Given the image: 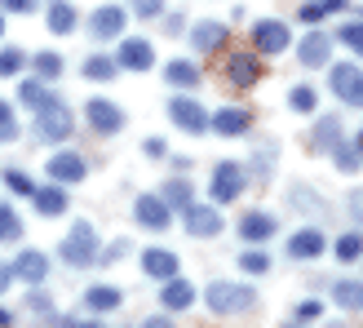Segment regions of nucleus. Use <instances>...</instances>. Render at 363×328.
Returning a JSON list of instances; mask_svg holds the SVG:
<instances>
[{"mask_svg":"<svg viewBox=\"0 0 363 328\" xmlns=\"http://www.w3.org/2000/svg\"><path fill=\"white\" fill-rule=\"evenodd\" d=\"M58 258L67 262V266H89L98 258V231H94V222H76L71 226V235L58 244Z\"/></svg>","mask_w":363,"mask_h":328,"instance_id":"obj_3","label":"nucleus"},{"mask_svg":"<svg viewBox=\"0 0 363 328\" xmlns=\"http://www.w3.org/2000/svg\"><path fill=\"white\" fill-rule=\"evenodd\" d=\"M275 231H279V217H270V213H262V209H252V213L240 217V240H248V244H262V240H270Z\"/></svg>","mask_w":363,"mask_h":328,"instance_id":"obj_17","label":"nucleus"},{"mask_svg":"<svg viewBox=\"0 0 363 328\" xmlns=\"http://www.w3.org/2000/svg\"><path fill=\"white\" fill-rule=\"evenodd\" d=\"M31 58L23 49H0V76H18V71H23Z\"/></svg>","mask_w":363,"mask_h":328,"instance_id":"obj_42","label":"nucleus"},{"mask_svg":"<svg viewBox=\"0 0 363 328\" xmlns=\"http://www.w3.org/2000/svg\"><path fill=\"white\" fill-rule=\"evenodd\" d=\"M142 151H147L151 160H160V155H169V142L164 138H147V142H142Z\"/></svg>","mask_w":363,"mask_h":328,"instance_id":"obj_47","label":"nucleus"},{"mask_svg":"<svg viewBox=\"0 0 363 328\" xmlns=\"http://www.w3.org/2000/svg\"><path fill=\"white\" fill-rule=\"evenodd\" d=\"M5 187H9L13 195H35V191H40V187H35V182H31L23 169H5Z\"/></svg>","mask_w":363,"mask_h":328,"instance_id":"obj_43","label":"nucleus"},{"mask_svg":"<svg viewBox=\"0 0 363 328\" xmlns=\"http://www.w3.org/2000/svg\"><path fill=\"white\" fill-rule=\"evenodd\" d=\"M124 253H129V244H124V240H116V244L106 248V253H98V258H102V262H120Z\"/></svg>","mask_w":363,"mask_h":328,"instance_id":"obj_50","label":"nucleus"},{"mask_svg":"<svg viewBox=\"0 0 363 328\" xmlns=\"http://www.w3.org/2000/svg\"><path fill=\"white\" fill-rule=\"evenodd\" d=\"M45 84H49V80H40V76H35V80H23V84H18V102H23V106H31V111H40V106L53 98Z\"/></svg>","mask_w":363,"mask_h":328,"instance_id":"obj_30","label":"nucleus"},{"mask_svg":"<svg viewBox=\"0 0 363 328\" xmlns=\"http://www.w3.org/2000/svg\"><path fill=\"white\" fill-rule=\"evenodd\" d=\"M0 9H5V13H31L35 0H0Z\"/></svg>","mask_w":363,"mask_h":328,"instance_id":"obj_48","label":"nucleus"},{"mask_svg":"<svg viewBox=\"0 0 363 328\" xmlns=\"http://www.w3.org/2000/svg\"><path fill=\"white\" fill-rule=\"evenodd\" d=\"M27 306H31L35 315H49V297H45V293H31V297H27Z\"/></svg>","mask_w":363,"mask_h":328,"instance_id":"obj_51","label":"nucleus"},{"mask_svg":"<svg viewBox=\"0 0 363 328\" xmlns=\"http://www.w3.org/2000/svg\"><path fill=\"white\" fill-rule=\"evenodd\" d=\"M354 147H359V155H363V133H359V138H354Z\"/></svg>","mask_w":363,"mask_h":328,"instance_id":"obj_57","label":"nucleus"},{"mask_svg":"<svg viewBox=\"0 0 363 328\" xmlns=\"http://www.w3.org/2000/svg\"><path fill=\"white\" fill-rule=\"evenodd\" d=\"M333 45H337V35H328V31H311L306 40L297 45V58H301V67L306 71H315V67H328V58H333Z\"/></svg>","mask_w":363,"mask_h":328,"instance_id":"obj_10","label":"nucleus"},{"mask_svg":"<svg viewBox=\"0 0 363 328\" xmlns=\"http://www.w3.org/2000/svg\"><path fill=\"white\" fill-rule=\"evenodd\" d=\"M84 306H89L94 315L116 311V306H120V288H116V284H94V288L84 293Z\"/></svg>","mask_w":363,"mask_h":328,"instance_id":"obj_27","label":"nucleus"},{"mask_svg":"<svg viewBox=\"0 0 363 328\" xmlns=\"http://www.w3.org/2000/svg\"><path fill=\"white\" fill-rule=\"evenodd\" d=\"M18 138V120H13V106L0 102V142H13Z\"/></svg>","mask_w":363,"mask_h":328,"instance_id":"obj_44","label":"nucleus"},{"mask_svg":"<svg viewBox=\"0 0 363 328\" xmlns=\"http://www.w3.org/2000/svg\"><path fill=\"white\" fill-rule=\"evenodd\" d=\"M204 302H208V311L213 315H244L257 306V293H252L248 284H226V280H213L204 288Z\"/></svg>","mask_w":363,"mask_h":328,"instance_id":"obj_1","label":"nucleus"},{"mask_svg":"<svg viewBox=\"0 0 363 328\" xmlns=\"http://www.w3.org/2000/svg\"><path fill=\"white\" fill-rule=\"evenodd\" d=\"M31 199H35V213H40V217L67 213V187H62V182H49V187H40Z\"/></svg>","mask_w":363,"mask_h":328,"instance_id":"obj_24","label":"nucleus"},{"mask_svg":"<svg viewBox=\"0 0 363 328\" xmlns=\"http://www.w3.org/2000/svg\"><path fill=\"white\" fill-rule=\"evenodd\" d=\"M226 40H230L226 23H213V18H204V23L191 27V49H195V53H217Z\"/></svg>","mask_w":363,"mask_h":328,"instance_id":"obj_15","label":"nucleus"},{"mask_svg":"<svg viewBox=\"0 0 363 328\" xmlns=\"http://www.w3.org/2000/svg\"><path fill=\"white\" fill-rule=\"evenodd\" d=\"M288 106H293V111H301V116H311L315 106H319V94H315L311 84H297L293 94H288Z\"/></svg>","mask_w":363,"mask_h":328,"instance_id":"obj_38","label":"nucleus"},{"mask_svg":"<svg viewBox=\"0 0 363 328\" xmlns=\"http://www.w3.org/2000/svg\"><path fill=\"white\" fill-rule=\"evenodd\" d=\"M142 270H147L151 280H160L164 284L169 275H177V253H169V248H142Z\"/></svg>","mask_w":363,"mask_h":328,"instance_id":"obj_21","label":"nucleus"},{"mask_svg":"<svg viewBox=\"0 0 363 328\" xmlns=\"http://www.w3.org/2000/svg\"><path fill=\"white\" fill-rule=\"evenodd\" d=\"M84 120H89V129L102 133V138H111V133H120V129H124V111H120L111 98H89Z\"/></svg>","mask_w":363,"mask_h":328,"instance_id":"obj_6","label":"nucleus"},{"mask_svg":"<svg viewBox=\"0 0 363 328\" xmlns=\"http://www.w3.org/2000/svg\"><path fill=\"white\" fill-rule=\"evenodd\" d=\"M182 213H186V235H195V240H213V235L222 231V213L213 204H191Z\"/></svg>","mask_w":363,"mask_h":328,"instance_id":"obj_14","label":"nucleus"},{"mask_svg":"<svg viewBox=\"0 0 363 328\" xmlns=\"http://www.w3.org/2000/svg\"><path fill=\"white\" fill-rule=\"evenodd\" d=\"M124 23H129V18H124L120 5H98L89 13V35H94V40H120Z\"/></svg>","mask_w":363,"mask_h":328,"instance_id":"obj_9","label":"nucleus"},{"mask_svg":"<svg viewBox=\"0 0 363 328\" xmlns=\"http://www.w3.org/2000/svg\"><path fill=\"white\" fill-rule=\"evenodd\" d=\"M45 23H49V31H53V35H67L71 27H76V9H71L67 0H53L49 13H45Z\"/></svg>","mask_w":363,"mask_h":328,"instance_id":"obj_29","label":"nucleus"},{"mask_svg":"<svg viewBox=\"0 0 363 328\" xmlns=\"http://www.w3.org/2000/svg\"><path fill=\"white\" fill-rule=\"evenodd\" d=\"M0 40H5V13H0Z\"/></svg>","mask_w":363,"mask_h":328,"instance_id":"obj_56","label":"nucleus"},{"mask_svg":"<svg viewBox=\"0 0 363 328\" xmlns=\"http://www.w3.org/2000/svg\"><path fill=\"white\" fill-rule=\"evenodd\" d=\"M333 302L341 311H359L363 315V280H337L333 284Z\"/></svg>","mask_w":363,"mask_h":328,"instance_id":"obj_26","label":"nucleus"},{"mask_svg":"<svg viewBox=\"0 0 363 328\" xmlns=\"http://www.w3.org/2000/svg\"><path fill=\"white\" fill-rule=\"evenodd\" d=\"M13 275L23 280V284H45V275H49V258L40 248H23L13 258Z\"/></svg>","mask_w":363,"mask_h":328,"instance_id":"obj_16","label":"nucleus"},{"mask_svg":"<svg viewBox=\"0 0 363 328\" xmlns=\"http://www.w3.org/2000/svg\"><path fill=\"white\" fill-rule=\"evenodd\" d=\"M248 187V164H235V160H222L213 169V182H208V195L213 204H235Z\"/></svg>","mask_w":363,"mask_h":328,"instance_id":"obj_2","label":"nucleus"},{"mask_svg":"<svg viewBox=\"0 0 363 328\" xmlns=\"http://www.w3.org/2000/svg\"><path fill=\"white\" fill-rule=\"evenodd\" d=\"M341 9H346V0H311V5H301V23L315 27V23H323V18H333Z\"/></svg>","mask_w":363,"mask_h":328,"instance_id":"obj_32","label":"nucleus"},{"mask_svg":"<svg viewBox=\"0 0 363 328\" xmlns=\"http://www.w3.org/2000/svg\"><path fill=\"white\" fill-rule=\"evenodd\" d=\"M116 71H120V62L106 58V53H89L84 58V76L89 80H116Z\"/></svg>","mask_w":363,"mask_h":328,"instance_id":"obj_33","label":"nucleus"},{"mask_svg":"<svg viewBox=\"0 0 363 328\" xmlns=\"http://www.w3.org/2000/svg\"><path fill=\"white\" fill-rule=\"evenodd\" d=\"M142 328H169V315H151V319H142Z\"/></svg>","mask_w":363,"mask_h":328,"instance_id":"obj_52","label":"nucleus"},{"mask_svg":"<svg viewBox=\"0 0 363 328\" xmlns=\"http://www.w3.org/2000/svg\"><path fill=\"white\" fill-rule=\"evenodd\" d=\"M262 76H266V71H262V58H257V53H230V58H226V80H230L235 89H252Z\"/></svg>","mask_w":363,"mask_h":328,"instance_id":"obj_11","label":"nucleus"},{"mask_svg":"<svg viewBox=\"0 0 363 328\" xmlns=\"http://www.w3.org/2000/svg\"><path fill=\"white\" fill-rule=\"evenodd\" d=\"M341 142V116H319L315 120V129H311V142H306V147H311L315 155H323V151H333Z\"/></svg>","mask_w":363,"mask_h":328,"instance_id":"obj_22","label":"nucleus"},{"mask_svg":"<svg viewBox=\"0 0 363 328\" xmlns=\"http://www.w3.org/2000/svg\"><path fill=\"white\" fill-rule=\"evenodd\" d=\"M252 45H257V53H284L288 49V27L279 23V18H262V23H252Z\"/></svg>","mask_w":363,"mask_h":328,"instance_id":"obj_12","label":"nucleus"},{"mask_svg":"<svg viewBox=\"0 0 363 328\" xmlns=\"http://www.w3.org/2000/svg\"><path fill=\"white\" fill-rule=\"evenodd\" d=\"M337 40L346 45L350 53H359V58H363V18H354V23H341V31H337Z\"/></svg>","mask_w":363,"mask_h":328,"instance_id":"obj_39","label":"nucleus"},{"mask_svg":"<svg viewBox=\"0 0 363 328\" xmlns=\"http://www.w3.org/2000/svg\"><path fill=\"white\" fill-rule=\"evenodd\" d=\"M160 195H164L173 209H191V204H195V187H191L186 177H169V182H164V191H160Z\"/></svg>","mask_w":363,"mask_h":328,"instance_id":"obj_31","label":"nucleus"},{"mask_svg":"<svg viewBox=\"0 0 363 328\" xmlns=\"http://www.w3.org/2000/svg\"><path fill=\"white\" fill-rule=\"evenodd\" d=\"M275 160H279V147H275V142H262V147L252 151L248 177H257V182H270V173H275Z\"/></svg>","mask_w":363,"mask_h":328,"instance_id":"obj_28","label":"nucleus"},{"mask_svg":"<svg viewBox=\"0 0 363 328\" xmlns=\"http://www.w3.org/2000/svg\"><path fill=\"white\" fill-rule=\"evenodd\" d=\"M319 311H323V306H319V302H301V306H297V311H293V315H297V319L306 324V319H319Z\"/></svg>","mask_w":363,"mask_h":328,"instance_id":"obj_49","label":"nucleus"},{"mask_svg":"<svg viewBox=\"0 0 363 328\" xmlns=\"http://www.w3.org/2000/svg\"><path fill=\"white\" fill-rule=\"evenodd\" d=\"M346 209H350L354 222H363V187H354V191L346 195Z\"/></svg>","mask_w":363,"mask_h":328,"instance_id":"obj_46","label":"nucleus"},{"mask_svg":"<svg viewBox=\"0 0 363 328\" xmlns=\"http://www.w3.org/2000/svg\"><path fill=\"white\" fill-rule=\"evenodd\" d=\"M164 31H173V35L182 31V18H177V13H169V18H164Z\"/></svg>","mask_w":363,"mask_h":328,"instance_id":"obj_54","label":"nucleus"},{"mask_svg":"<svg viewBox=\"0 0 363 328\" xmlns=\"http://www.w3.org/2000/svg\"><path fill=\"white\" fill-rule=\"evenodd\" d=\"M337 258H341V262H359V258H363V235H359V231L337 235Z\"/></svg>","mask_w":363,"mask_h":328,"instance_id":"obj_37","label":"nucleus"},{"mask_svg":"<svg viewBox=\"0 0 363 328\" xmlns=\"http://www.w3.org/2000/svg\"><path fill=\"white\" fill-rule=\"evenodd\" d=\"M328 89L346 106H363V67L359 62H337L333 76H328Z\"/></svg>","mask_w":363,"mask_h":328,"instance_id":"obj_5","label":"nucleus"},{"mask_svg":"<svg viewBox=\"0 0 363 328\" xmlns=\"http://www.w3.org/2000/svg\"><path fill=\"white\" fill-rule=\"evenodd\" d=\"M133 217L147 231H164L169 222H173V204L164 195H138V204H133Z\"/></svg>","mask_w":363,"mask_h":328,"instance_id":"obj_8","label":"nucleus"},{"mask_svg":"<svg viewBox=\"0 0 363 328\" xmlns=\"http://www.w3.org/2000/svg\"><path fill=\"white\" fill-rule=\"evenodd\" d=\"M116 62L124 71H151L155 67V49H151V40H142V35H129V40H120Z\"/></svg>","mask_w":363,"mask_h":328,"instance_id":"obj_13","label":"nucleus"},{"mask_svg":"<svg viewBox=\"0 0 363 328\" xmlns=\"http://www.w3.org/2000/svg\"><path fill=\"white\" fill-rule=\"evenodd\" d=\"M35 129H40V138L45 142H67L71 138V129H76V116L67 111V102L53 94L40 111H35Z\"/></svg>","mask_w":363,"mask_h":328,"instance_id":"obj_4","label":"nucleus"},{"mask_svg":"<svg viewBox=\"0 0 363 328\" xmlns=\"http://www.w3.org/2000/svg\"><path fill=\"white\" fill-rule=\"evenodd\" d=\"M169 120L177 124L182 133H204V129H213L208 111H204L195 98H173V102H169Z\"/></svg>","mask_w":363,"mask_h":328,"instance_id":"obj_7","label":"nucleus"},{"mask_svg":"<svg viewBox=\"0 0 363 328\" xmlns=\"http://www.w3.org/2000/svg\"><path fill=\"white\" fill-rule=\"evenodd\" d=\"M129 5H133V13H138V18H155L164 0H129Z\"/></svg>","mask_w":363,"mask_h":328,"instance_id":"obj_45","label":"nucleus"},{"mask_svg":"<svg viewBox=\"0 0 363 328\" xmlns=\"http://www.w3.org/2000/svg\"><path fill=\"white\" fill-rule=\"evenodd\" d=\"M9 280H13V266H0V293L9 288Z\"/></svg>","mask_w":363,"mask_h":328,"instance_id":"obj_53","label":"nucleus"},{"mask_svg":"<svg viewBox=\"0 0 363 328\" xmlns=\"http://www.w3.org/2000/svg\"><path fill=\"white\" fill-rule=\"evenodd\" d=\"M31 67H35V76H40V80H58L62 76V53L45 49V53H35V58H31Z\"/></svg>","mask_w":363,"mask_h":328,"instance_id":"obj_34","label":"nucleus"},{"mask_svg":"<svg viewBox=\"0 0 363 328\" xmlns=\"http://www.w3.org/2000/svg\"><path fill=\"white\" fill-rule=\"evenodd\" d=\"M45 169H49L53 182H62V187H67V182H84V160H80L76 151H58V155H49Z\"/></svg>","mask_w":363,"mask_h":328,"instance_id":"obj_20","label":"nucleus"},{"mask_svg":"<svg viewBox=\"0 0 363 328\" xmlns=\"http://www.w3.org/2000/svg\"><path fill=\"white\" fill-rule=\"evenodd\" d=\"M23 235V217H18L5 199H0V244H9V240H18Z\"/></svg>","mask_w":363,"mask_h":328,"instance_id":"obj_36","label":"nucleus"},{"mask_svg":"<svg viewBox=\"0 0 363 328\" xmlns=\"http://www.w3.org/2000/svg\"><path fill=\"white\" fill-rule=\"evenodd\" d=\"M5 324H13V315L5 311V306H0V328H5Z\"/></svg>","mask_w":363,"mask_h":328,"instance_id":"obj_55","label":"nucleus"},{"mask_svg":"<svg viewBox=\"0 0 363 328\" xmlns=\"http://www.w3.org/2000/svg\"><path fill=\"white\" fill-rule=\"evenodd\" d=\"M240 270H244V275H266V270H270V253H262V248L240 253Z\"/></svg>","mask_w":363,"mask_h":328,"instance_id":"obj_40","label":"nucleus"},{"mask_svg":"<svg viewBox=\"0 0 363 328\" xmlns=\"http://www.w3.org/2000/svg\"><path fill=\"white\" fill-rule=\"evenodd\" d=\"M323 244H328V240H323V231H319V226H301L293 240H288V258H297V262H315L319 253H323Z\"/></svg>","mask_w":363,"mask_h":328,"instance_id":"obj_19","label":"nucleus"},{"mask_svg":"<svg viewBox=\"0 0 363 328\" xmlns=\"http://www.w3.org/2000/svg\"><path fill=\"white\" fill-rule=\"evenodd\" d=\"M160 302H164V311H186V306H195V288L182 275H169L160 288Z\"/></svg>","mask_w":363,"mask_h":328,"instance_id":"obj_23","label":"nucleus"},{"mask_svg":"<svg viewBox=\"0 0 363 328\" xmlns=\"http://www.w3.org/2000/svg\"><path fill=\"white\" fill-rule=\"evenodd\" d=\"M252 129V111L248 106H222V111L213 116V133H222V138H240Z\"/></svg>","mask_w":363,"mask_h":328,"instance_id":"obj_18","label":"nucleus"},{"mask_svg":"<svg viewBox=\"0 0 363 328\" xmlns=\"http://www.w3.org/2000/svg\"><path fill=\"white\" fill-rule=\"evenodd\" d=\"M164 80L173 84V89H199V67L191 62V58H173V62H164Z\"/></svg>","mask_w":363,"mask_h":328,"instance_id":"obj_25","label":"nucleus"},{"mask_svg":"<svg viewBox=\"0 0 363 328\" xmlns=\"http://www.w3.org/2000/svg\"><path fill=\"white\" fill-rule=\"evenodd\" d=\"M288 199H293L297 209H311V213H319V217L328 213V204H323V199H319V195H315L311 187H293V191H288Z\"/></svg>","mask_w":363,"mask_h":328,"instance_id":"obj_41","label":"nucleus"},{"mask_svg":"<svg viewBox=\"0 0 363 328\" xmlns=\"http://www.w3.org/2000/svg\"><path fill=\"white\" fill-rule=\"evenodd\" d=\"M333 164H337L341 173H354L359 164H363V155H359L354 142H337V147H333Z\"/></svg>","mask_w":363,"mask_h":328,"instance_id":"obj_35","label":"nucleus"}]
</instances>
